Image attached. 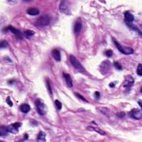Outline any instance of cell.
<instances>
[{"label": "cell", "mask_w": 142, "mask_h": 142, "mask_svg": "<svg viewBox=\"0 0 142 142\" xmlns=\"http://www.w3.org/2000/svg\"><path fill=\"white\" fill-rule=\"evenodd\" d=\"M50 22V17L48 14H43L38 17L36 21L35 25L37 26L44 27L47 26Z\"/></svg>", "instance_id": "cell-1"}, {"label": "cell", "mask_w": 142, "mask_h": 142, "mask_svg": "<svg viewBox=\"0 0 142 142\" xmlns=\"http://www.w3.org/2000/svg\"><path fill=\"white\" fill-rule=\"evenodd\" d=\"M113 41L114 43L115 44V46L117 47V48L118 49L119 51H120L121 53H122L123 54H133L134 53V49L132 48L128 47L122 46V45L119 44L117 41V40L114 39V38H113Z\"/></svg>", "instance_id": "cell-2"}, {"label": "cell", "mask_w": 142, "mask_h": 142, "mask_svg": "<svg viewBox=\"0 0 142 142\" xmlns=\"http://www.w3.org/2000/svg\"><path fill=\"white\" fill-rule=\"evenodd\" d=\"M59 11L61 13L67 15L71 14V9L70 8V3L68 1H62L59 4Z\"/></svg>", "instance_id": "cell-3"}, {"label": "cell", "mask_w": 142, "mask_h": 142, "mask_svg": "<svg viewBox=\"0 0 142 142\" xmlns=\"http://www.w3.org/2000/svg\"><path fill=\"white\" fill-rule=\"evenodd\" d=\"M36 109L38 114L42 116L44 115L47 112V107L45 104L41 99H38L36 102Z\"/></svg>", "instance_id": "cell-4"}, {"label": "cell", "mask_w": 142, "mask_h": 142, "mask_svg": "<svg viewBox=\"0 0 142 142\" xmlns=\"http://www.w3.org/2000/svg\"><path fill=\"white\" fill-rule=\"evenodd\" d=\"M69 61H70L71 63L72 64V66H73L75 68H76L77 70L80 71V72L84 73L85 72V69L84 68L82 64L80 63V62H79L78 59H77L75 56L73 55H70V56H69Z\"/></svg>", "instance_id": "cell-5"}, {"label": "cell", "mask_w": 142, "mask_h": 142, "mask_svg": "<svg viewBox=\"0 0 142 142\" xmlns=\"http://www.w3.org/2000/svg\"><path fill=\"white\" fill-rule=\"evenodd\" d=\"M130 116L132 118L136 119V120H140L142 118V111L139 109L135 108L130 111Z\"/></svg>", "instance_id": "cell-6"}, {"label": "cell", "mask_w": 142, "mask_h": 142, "mask_svg": "<svg viewBox=\"0 0 142 142\" xmlns=\"http://www.w3.org/2000/svg\"><path fill=\"white\" fill-rule=\"evenodd\" d=\"M22 125L21 123L16 122L14 123L11 124L9 126L7 127L8 130L9 132L13 134H17L18 132V128Z\"/></svg>", "instance_id": "cell-7"}, {"label": "cell", "mask_w": 142, "mask_h": 142, "mask_svg": "<svg viewBox=\"0 0 142 142\" xmlns=\"http://www.w3.org/2000/svg\"><path fill=\"white\" fill-rule=\"evenodd\" d=\"M111 67V63L109 61H104L100 66V71L103 75L106 74L108 71Z\"/></svg>", "instance_id": "cell-8"}, {"label": "cell", "mask_w": 142, "mask_h": 142, "mask_svg": "<svg viewBox=\"0 0 142 142\" xmlns=\"http://www.w3.org/2000/svg\"><path fill=\"white\" fill-rule=\"evenodd\" d=\"M134 82V80L133 77H132L131 75H128L125 77L123 86L124 87H125V88H130V87L133 85Z\"/></svg>", "instance_id": "cell-9"}, {"label": "cell", "mask_w": 142, "mask_h": 142, "mask_svg": "<svg viewBox=\"0 0 142 142\" xmlns=\"http://www.w3.org/2000/svg\"><path fill=\"white\" fill-rule=\"evenodd\" d=\"M6 30L7 31H10L11 32H12L13 33H14V35L16 36V37L19 39H22L23 38V37H22V33H21V32L19 30H17L15 28H14L13 27L11 26H8L7 27V28L6 29Z\"/></svg>", "instance_id": "cell-10"}, {"label": "cell", "mask_w": 142, "mask_h": 142, "mask_svg": "<svg viewBox=\"0 0 142 142\" xmlns=\"http://www.w3.org/2000/svg\"><path fill=\"white\" fill-rule=\"evenodd\" d=\"M124 17H125L126 23H132V22H133L134 20V16L131 13L128 12V11L125 12V13H124Z\"/></svg>", "instance_id": "cell-11"}, {"label": "cell", "mask_w": 142, "mask_h": 142, "mask_svg": "<svg viewBox=\"0 0 142 142\" xmlns=\"http://www.w3.org/2000/svg\"><path fill=\"white\" fill-rule=\"evenodd\" d=\"M63 77H64V79H65L66 82V83H67V85H68V87H70V88L73 87V82H72V78H71L69 75L64 73Z\"/></svg>", "instance_id": "cell-12"}, {"label": "cell", "mask_w": 142, "mask_h": 142, "mask_svg": "<svg viewBox=\"0 0 142 142\" xmlns=\"http://www.w3.org/2000/svg\"><path fill=\"white\" fill-rule=\"evenodd\" d=\"M52 54L53 57L54 59L57 61H60L61 60V53L59 50L58 49H54L52 52Z\"/></svg>", "instance_id": "cell-13"}, {"label": "cell", "mask_w": 142, "mask_h": 142, "mask_svg": "<svg viewBox=\"0 0 142 142\" xmlns=\"http://www.w3.org/2000/svg\"><path fill=\"white\" fill-rule=\"evenodd\" d=\"M27 13L31 16H36L40 13V11L37 9L36 8H30L27 9Z\"/></svg>", "instance_id": "cell-14"}, {"label": "cell", "mask_w": 142, "mask_h": 142, "mask_svg": "<svg viewBox=\"0 0 142 142\" xmlns=\"http://www.w3.org/2000/svg\"><path fill=\"white\" fill-rule=\"evenodd\" d=\"M82 27V22L79 21V22H77L75 23V27H74V31L75 33H78L80 31Z\"/></svg>", "instance_id": "cell-15"}, {"label": "cell", "mask_w": 142, "mask_h": 142, "mask_svg": "<svg viewBox=\"0 0 142 142\" xmlns=\"http://www.w3.org/2000/svg\"><path fill=\"white\" fill-rule=\"evenodd\" d=\"M20 109L24 113H27L30 111V106L27 104H23L20 106Z\"/></svg>", "instance_id": "cell-16"}, {"label": "cell", "mask_w": 142, "mask_h": 142, "mask_svg": "<svg viewBox=\"0 0 142 142\" xmlns=\"http://www.w3.org/2000/svg\"><path fill=\"white\" fill-rule=\"evenodd\" d=\"M9 132L7 127L1 126L0 127V135H1V137L7 135Z\"/></svg>", "instance_id": "cell-17"}, {"label": "cell", "mask_w": 142, "mask_h": 142, "mask_svg": "<svg viewBox=\"0 0 142 142\" xmlns=\"http://www.w3.org/2000/svg\"><path fill=\"white\" fill-rule=\"evenodd\" d=\"M88 129L89 130H94V131H96V132H97V133H99L101 135H105L106 134V133L104 131H103V130H102L101 129L99 128H94V127H88Z\"/></svg>", "instance_id": "cell-18"}, {"label": "cell", "mask_w": 142, "mask_h": 142, "mask_svg": "<svg viewBox=\"0 0 142 142\" xmlns=\"http://www.w3.org/2000/svg\"><path fill=\"white\" fill-rule=\"evenodd\" d=\"M45 138H46V133L43 132H40L37 136V139L38 140L45 141V140H46Z\"/></svg>", "instance_id": "cell-19"}, {"label": "cell", "mask_w": 142, "mask_h": 142, "mask_svg": "<svg viewBox=\"0 0 142 142\" xmlns=\"http://www.w3.org/2000/svg\"><path fill=\"white\" fill-rule=\"evenodd\" d=\"M34 34H35V32L31 30H27L25 32V36L27 38L31 37Z\"/></svg>", "instance_id": "cell-20"}, {"label": "cell", "mask_w": 142, "mask_h": 142, "mask_svg": "<svg viewBox=\"0 0 142 142\" xmlns=\"http://www.w3.org/2000/svg\"><path fill=\"white\" fill-rule=\"evenodd\" d=\"M98 109H99L100 111H101L102 113H103V114H106V115H109V114H110V111H109V109H108L107 108H104V110L105 111H104V109H103V108H99Z\"/></svg>", "instance_id": "cell-21"}, {"label": "cell", "mask_w": 142, "mask_h": 142, "mask_svg": "<svg viewBox=\"0 0 142 142\" xmlns=\"http://www.w3.org/2000/svg\"><path fill=\"white\" fill-rule=\"evenodd\" d=\"M55 104L56 106H57V108L58 109V110H61V108H62V103L58 100L56 99L55 101Z\"/></svg>", "instance_id": "cell-22"}, {"label": "cell", "mask_w": 142, "mask_h": 142, "mask_svg": "<svg viewBox=\"0 0 142 142\" xmlns=\"http://www.w3.org/2000/svg\"><path fill=\"white\" fill-rule=\"evenodd\" d=\"M137 73L139 76H142V64H139L138 66L137 69Z\"/></svg>", "instance_id": "cell-23"}, {"label": "cell", "mask_w": 142, "mask_h": 142, "mask_svg": "<svg viewBox=\"0 0 142 142\" xmlns=\"http://www.w3.org/2000/svg\"><path fill=\"white\" fill-rule=\"evenodd\" d=\"M114 66L115 67V68H117L118 70H122V66L121 64L118 62H114Z\"/></svg>", "instance_id": "cell-24"}, {"label": "cell", "mask_w": 142, "mask_h": 142, "mask_svg": "<svg viewBox=\"0 0 142 142\" xmlns=\"http://www.w3.org/2000/svg\"><path fill=\"white\" fill-rule=\"evenodd\" d=\"M8 46H9V44H8L7 42L6 41H2L1 42V44H0V47H1V48H6Z\"/></svg>", "instance_id": "cell-25"}, {"label": "cell", "mask_w": 142, "mask_h": 142, "mask_svg": "<svg viewBox=\"0 0 142 142\" xmlns=\"http://www.w3.org/2000/svg\"><path fill=\"white\" fill-rule=\"evenodd\" d=\"M106 55L108 57H112L113 55V51L112 50H108V51H106Z\"/></svg>", "instance_id": "cell-26"}, {"label": "cell", "mask_w": 142, "mask_h": 142, "mask_svg": "<svg viewBox=\"0 0 142 142\" xmlns=\"http://www.w3.org/2000/svg\"><path fill=\"white\" fill-rule=\"evenodd\" d=\"M47 88H48V91H49V93L51 94H52V92L51 84H50L49 81H48V80H47Z\"/></svg>", "instance_id": "cell-27"}, {"label": "cell", "mask_w": 142, "mask_h": 142, "mask_svg": "<svg viewBox=\"0 0 142 142\" xmlns=\"http://www.w3.org/2000/svg\"><path fill=\"white\" fill-rule=\"evenodd\" d=\"M6 102H7V104H9L10 106H13V103L12 102V101H11V98L9 97H8L7 99H6Z\"/></svg>", "instance_id": "cell-28"}, {"label": "cell", "mask_w": 142, "mask_h": 142, "mask_svg": "<svg viewBox=\"0 0 142 142\" xmlns=\"http://www.w3.org/2000/svg\"><path fill=\"white\" fill-rule=\"evenodd\" d=\"M75 95H76V96L78 97L79 98H80V99H81L82 101H85V102H87V101L86 99H85L84 98V97H83V96H82V95H80V94H78V93H75Z\"/></svg>", "instance_id": "cell-29"}, {"label": "cell", "mask_w": 142, "mask_h": 142, "mask_svg": "<svg viewBox=\"0 0 142 142\" xmlns=\"http://www.w3.org/2000/svg\"><path fill=\"white\" fill-rule=\"evenodd\" d=\"M117 116L119 118H123L125 116V113L124 112H119L118 113H117Z\"/></svg>", "instance_id": "cell-30"}, {"label": "cell", "mask_w": 142, "mask_h": 142, "mask_svg": "<svg viewBox=\"0 0 142 142\" xmlns=\"http://www.w3.org/2000/svg\"><path fill=\"white\" fill-rule=\"evenodd\" d=\"M94 96L96 98H99L100 97V93L99 92H96L94 93Z\"/></svg>", "instance_id": "cell-31"}, {"label": "cell", "mask_w": 142, "mask_h": 142, "mask_svg": "<svg viewBox=\"0 0 142 142\" xmlns=\"http://www.w3.org/2000/svg\"><path fill=\"white\" fill-rule=\"evenodd\" d=\"M114 86H115V85L113 83H110V84H109V87H112V88H113V87H114Z\"/></svg>", "instance_id": "cell-32"}, {"label": "cell", "mask_w": 142, "mask_h": 142, "mask_svg": "<svg viewBox=\"0 0 142 142\" xmlns=\"http://www.w3.org/2000/svg\"><path fill=\"white\" fill-rule=\"evenodd\" d=\"M28 134H25V136H24V138H25V139H28Z\"/></svg>", "instance_id": "cell-33"}, {"label": "cell", "mask_w": 142, "mask_h": 142, "mask_svg": "<svg viewBox=\"0 0 142 142\" xmlns=\"http://www.w3.org/2000/svg\"><path fill=\"white\" fill-rule=\"evenodd\" d=\"M141 101H142L141 100H140V101H139V102H138V103H139V106H141Z\"/></svg>", "instance_id": "cell-34"}]
</instances>
